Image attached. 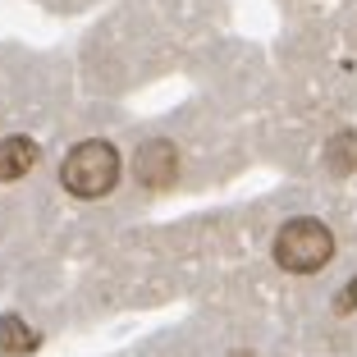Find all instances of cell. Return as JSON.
I'll return each instance as SVG.
<instances>
[{
	"instance_id": "obj_2",
	"label": "cell",
	"mask_w": 357,
	"mask_h": 357,
	"mask_svg": "<svg viewBox=\"0 0 357 357\" xmlns=\"http://www.w3.org/2000/svg\"><path fill=\"white\" fill-rule=\"evenodd\" d=\"M335 257V234L312 215H298L275 234V261L294 275H312Z\"/></svg>"
},
{
	"instance_id": "obj_3",
	"label": "cell",
	"mask_w": 357,
	"mask_h": 357,
	"mask_svg": "<svg viewBox=\"0 0 357 357\" xmlns=\"http://www.w3.org/2000/svg\"><path fill=\"white\" fill-rule=\"evenodd\" d=\"M174 169H178V151H174L169 137H151L133 156V174H137L142 188H169L174 183Z\"/></svg>"
},
{
	"instance_id": "obj_4",
	"label": "cell",
	"mask_w": 357,
	"mask_h": 357,
	"mask_svg": "<svg viewBox=\"0 0 357 357\" xmlns=\"http://www.w3.org/2000/svg\"><path fill=\"white\" fill-rule=\"evenodd\" d=\"M37 165V147L28 137H0V183H14Z\"/></svg>"
},
{
	"instance_id": "obj_8",
	"label": "cell",
	"mask_w": 357,
	"mask_h": 357,
	"mask_svg": "<svg viewBox=\"0 0 357 357\" xmlns=\"http://www.w3.org/2000/svg\"><path fill=\"white\" fill-rule=\"evenodd\" d=\"M243 357H248V353H243Z\"/></svg>"
},
{
	"instance_id": "obj_7",
	"label": "cell",
	"mask_w": 357,
	"mask_h": 357,
	"mask_svg": "<svg viewBox=\"0 0 357 357\" xmlns=\"http://www.w3.org/2000/svg\"><path fill=\"white\" fill-rule=\"evenodd\" d=\"M335 307H339V312H353V307H357V280L348 284V294H339V303H335Z\"/></svg>"
},
{
	"instance_id": "obj_5",
	"label": "cell",
	"mask_w": 357,
	"mask_h": 357,
	"mask_svg": "<svg viewBox=\"0 0 357 357\" xmlns=\"http://www.w3.org/2000/svg\"><path fill=\"white\" fill-rule=\"evenodd\" d=\"M37 348V335L23 326V316H0V357H28Z\"/></svg>"
},
{
	"instance_id": "obj_6",
	"label": "cell",
	"mask_w": 357,
	"mask_h": 357,
	"mask_svg": "<svg viewBox=\"0 0 357 357\" xmlns=\"http://www.w3.org/2000/svg\"><path fill=\"white\" fill-rule=\"evenodd\" d=\"M326 165L335 169V174H353L357 169V133L348 128V133H335L326 147Z\"/></svg>"
},
{
	"instance_id": "obj_1",
	"label": "cell",
	"mask_w": 357,
	"mask_h": 357,
	"mask_svg": "<svg viewBox=\"0 0 357 357\" xmlns=\"http://www.w3.org/2000/svg\"><path fill=\"white\" fill-rule=\"evenodd\" d=\"M60 183L74 192V197H83V202L105 197V192L119 183V151L110 147V142H101V137L78 142V147L64 156V165H60Z\"/></svg>"
}]
</instances>
